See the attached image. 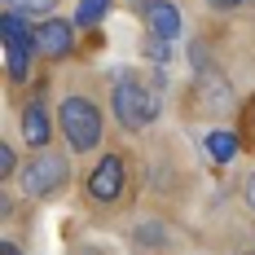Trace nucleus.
Listing matches in <instances>:
<instances>
[{
  "mask_svg": "<svg viewBox=\"0 0 255 255\" xmlns=\"http://www.w3.org/2000/svg\"><path fill=\"white\" fill-rule=\"evenodd\" d=\"M110 110H115V119L124 132H141V128H150L158 119V93H154L145 79H136V71H124V75L110 84Z\"/></svg>",
  "mask_w": 255,
  "mask_h": 255,
  "instance_id": "nucleus-1",
  "label": "nucleus"
},
{
  "mask_svg": "<svg viewBox=\"0 0 255 255\" xmlns=\"http://www.w3.org/2000/svg\"><path fill=\"white\" fill-rule=\"evenodd\" d=\"M57 132H62V141H66L71 154H93L102 145V132H106L102 110L88 102V97L71 93V97H62V106H57Z\"/></svg>",
  "mask_w": 255,
  "mask_h": 255,
  "instance_id": "nucleus-2",
  "label": "nucleus"
},
{
  "mask_svg": "<svg viewBox=\"0 0 255 255\" xmlns=\"http://www.w3.org/2000/svg\"><path fill=\"white\" fill-rule=\"evenodd\" d=\"M0 35H4V75H9V84H26V79H31V66H35V57H40V44H35V26H31V18L13 13V9H4V13H0Z\"/></svg>",
  "mask_w": 255,
  "mask_h": 255,
  "instance_id": "nucleus-3",
  "label": "nucleus"
},
{
  "mask_svg": "<svg viewBox=\"0 0 255 255\" xmlns=\"http://www.w3.org/2000/svg\"><path fill=\"white\" fill-rule=\"evenodd\" d=\"M18 185H22L26 198H53L57 189L71 185V158L57 150H35L31 163L18 172Z\"/></svg>",
  "mask_w": 255,
  "mask_h": 255,
  "instance_id": "nucleus-4",
  "label": "nucleus"
},
{
  "mask_svg": "<svg viewBox=\"0 0 255 255\" xmlns=\"http://www.w3.org/2000/svg\"><path fill=\"white\" fill-rule=\"evenodd\" d=\"M124 154H102V163L88 172V180H84V194H88V203H115L119 194H124Z\"/></svg>",
  "mask_w": 255,
  "mask_h": 255,
  "instance_id": "nucleus-5",
  "label": "nucleus"
},
{
  "mask_svg": "<svg viewBox=\"0 0 255 255\" xmlns=\"http://www.w3.org/2000/svg\"><path fill=\"white\" fill-rule=\"evenodd\" d=\"M75 26H79V22H66V18H40V22H35L40 57H49V62L71 57V53H75Z\"/></svg>",
  "mask_w": 255,
  "mask_h": 255,
  "instance_id": "nucleus-6",
  "label": "nucleus"
},
{
  "mask_svg": "<svg viewBox=\"0 0 255 255\" xmlns=\"http://www.w3.org/2000/svg\"><path fill=\"white\" fill-rule=\"evenodd\" d=\"M141 18H145V31H150L154 40H167V44L180 40V9H176V0H150V4L141 9Z\"/></svg>",
  "mask_w": 255,
  "mask_h": 255,
  "instance_id": "nucleus-7",
  "label": "nucleus"
},
{
  "mask_svg": "<svg viewBox=\"0 0 255 255\" xmlns=\"http://www.w3.org/2000/svg\"><path fill=\"white\" fill-rule=\"evenodd\" d=\"M22 141L31 145V150H49V141H53V124H49V110L40 102H31L22 110Z\"/></svg>",
  "mask_w": 255,
  "mask_h": 255,
  "instance_id": "nucleus-8",
  "label": "nucleus"
},
{
  "mask_svg": "<svg viewBox=\"0 0 255 255\" xmlns=\"http://www.w3.org/2000/svg\"><path fill=\"white\" fill-rule=\"evenodd\" d=\"M203 150L211 154L220 167H225V163H233V158H238V150H242V136H238V132H229V128H211V132L203 136Z\"/></svg>",
  "mask_w": 255,
  "mask_h": 255,
  "instance_id": "nucleus-9",
  "label": "nucleus"
},
{
  "mask_svg": "<svg viewBox=\"0 0 255 255\" xmlns=\"http://www.w3.org/2000/svg\"><path fill=\"white\" fill-rule=\"evenodd\" d=\"M110 4H115V0H79L75 22H79V26H97L106 13H110Z\"/></svg>",
  "mask_w": 255,
  "mask_h": 255,
  "instance_id": "nucleus-10",
  "label": "nucleus"
},
{
  "mask_svg": "<svg viewBox=\"0 0 255 255\" xmlns=\"http://www.w3.org/2000/svg\"><path fill=\"white\" fill-rule=\"evenodd\" d=\"M4 9L22 13V18H49L53 9H57V0H4Z\"/></svg>",
  "mask_w": 255,
  "mask_h": 255,
  "instance_id": "nucleus-11",
  "label": "nucleus"
},
{
  "mask_svg": "<svg viewBox=\"0 0 255 255\" xmlns=\"http://www.w3.org/2000/svg\"><path fill=\"white\" fill-rule=\"evenodd\" d=\"M132 242H141V247H163V242H167V229H163V225H141V229H132Z\"/></svg>",
  "mask_w": 255,
  "mask_h": 255,
  "instance_id": "nucleus-12",
  "label": "nucleus"
},
{
  "mask_svg": "<svg viewBox=\"0 0 255 255\" xmlns=\"http://www.w3.org/2000/svg\"><path fill=\"white\" fill-rule=\"evenodd\" d=\"M18 172H22V163H18V150L4 141V145H0V176H4V180H13Z\"/></svg>",
  "mask_w": 255,
  "mask_h": 255,
  "instance_id": "nucleus-13",
  "label": "nucleus"
},
{
  "mask_svg": "<svg viewBox=\"0 0 255 255\" xmlns=\"http://www.w3.org/2000/svg\"><path fill=\"white\" fill-rule=\"evenodd\" d=\"M207 9H216V13H233V9H242L247 0H203Z\"/></svg>",
  "mask_w": 255,
  "mask_h": 255,
  "instance_id": "nucleus-14",
  "label": "nucleus"
},
{
  "mask_svg": "<svg viewBox=\"0 0 255 255\" xmlns=\"http://www.w3.org/2000/svg\"><path fill=\"white\" fill-rule=\"evenodd\" d=\"M242 203H247V211L255 216V172L247 176V185H242Z\"/></svg>",
  "mask_w": 255,
  "mask_h": 255,
  "instance_id": "nucleus-15",
  "label": "nucleus"
},
{
  "mask_svg": "<svg viewBox=\"0 0 255 255\" xmlns=\"http://www.w3.org/2000/svg\"><path fill=\"white\" fill-rule=\"evenodd\" d=\"M0 255H22V251H18V242H13V238H4V242H0Z\"/></svg>",
  "mask_w": 255,
  "mask_h": 255,
  "instance_id": "nucleus-16",
  "label": "nucleus"
},
{
  "mask_svg": "<svg viewBox=\"0 0 255 255\" xmlns=\"http://www.w3.org/2000/svg\"><path fill=\"white\" fill-rule=\"evenodd\" d=\"M247 128H251V132H255V102L247 106Z\"/></svg>",
  "mask_w": 255,
  "mask_h": 255,
  "instance_id": "nucleus-17",
  "label": "nucleus"
}]
</instances>
